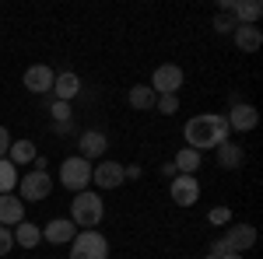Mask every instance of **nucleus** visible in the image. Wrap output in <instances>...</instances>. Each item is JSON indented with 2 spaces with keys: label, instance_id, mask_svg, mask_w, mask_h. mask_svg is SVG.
Segmentation results:
<instances>
[{
  "label": "nucleus",
  "instance_id": "f257e3e1",
  "mask_svg": "<svg viewBox=\"0 0 263 259\" xmlns=\"http://www.w3.org/2000/svg\"><path fill=\"white\" fill-rule=\"evenodd\" d=\"M228 119H224L221 112H200V116H193V119H186L182 126V137H186V147H193V151H207V147H218L228 140Z\"/></svg>",
  "mask_w": 263,
  "mask_h": 259
},
{
  "label": "nucleus",
  "instance_id": "c756f323",
  "mask_svg": "<svg viewBox=\"0 0 263 259\" xmlns=\"http://www.w3.org/2000/svg\"><path fill=\"white\" fill-rule=\"evenodd\" d=\"M162 175H165V179H176V175H179V172H176V165H172V161H168V165H162Z\"/></svg>",
  "mask_w": 263,
  "mask_h": 259
},
{
  "label": "nucleus",
  "instance_id": "2eb2a0df",
  "mask_svg": "<svg viewBox=\"0 0 263 259\" xmlns=\"http://www.w3.org/2000/svg\"><path fill=\"white\" fill-rule=\"evenodd\" d=\"M78 144H81V158H84V161H91V158H102V154H105V147H109V140L102 137L99 130H84Z\"/></svg>",
  "mask_w": 263,
  "mask_h": 259
},
{
  "label": "nucleus",
  "instance_id": "423d86ee",
  "mask_svg": "<svg viewBox=\"0 0 263 259\" xmlns=\"http://www.w3.org/2000/svg\"><path fill=\"white\" fill-rule=\"evenodd\" d=\"M123 168H126V165H120V161L102 158L99 165H91V182H99V189H116V186H123V179H126Z\"/></svg>",
  "mask_w": 263,
  "mask_h": 259
},
{
  "label": "nucleus",
  "instance_id": "c85d7f7f",
  "mask_svg": "<svg viewBox=\"0 0 263 259\" xmlns=\"http://www.w3.org/2000/svg\"><path fill=\"white\" fill-rule=\"evenodd\" d=\"M7 151H11V133L0 126V158H7Z\"/></svg>",
  "mask_w": 263,
  "mask_h": 259
},
{
  "label": "nucleus",
  "instance_id": "a211bd4d",
  "mask_svg": "<svg viewBox=\"0 0 263 259\" xmlns=\"http://www.w3.org/2000/svg\"><path fill=\"white\" fill-rule=\"evenodd\" d=\"M242 161H246V151L239 144H232V140L218 144V168H242Z\"/></svg>",
  "mask_w": 263,
  "mask_h": 259
},
{
  "label": "nucleus",
  "instance_id": "aec40b11",
  "mask_svg": "<svg viewBox=\"0 0 263 259\" xmlns=\"http://www.w3.org/2000/svg\"><path fill=\"white\" fill-rule=\"evenodd\" d=\"M11 231H14V242H18L21 249H35V245L42 242V228H35V224H28V221H21V224H14Z\"/></svg>",
  "mask_w": 263,
  "mask_h": 259
},
{
  "label": "nucleus",
  "instance_id": "2f4dec72",
  "mask_svg": "<svg viewBox=\"0 0 263 259\" xmlns=\"http://www.w3.org/2000/svg\"><path fill=\"white\" fill-rule=\"evenodd\" d=\"M70 259H88V256H81V252H70Z\"/></svg>",
  "mask_w": 263,
  "mask_h": 259
},
{
  "label": "nucleus",
  "instance_id": "f8f14e48",
  "mask_svg": "<svg viewBox=\"0 0 263 259\" xmlns=\"http://www.w3.org/2000/svg\"><path fill=\"white\" fill-rule=\"evenodd\" d=\"M21 221H25V200L4 193V196H0V224H4V228H14Z\"/></svg>",
  "mask_w": 263,
  "mask_h": 259
},
{
  "label": "nucleus",
  "instance_id": "b1692460",
  "mask_svg": "<svg viewBox=\"0 0 263 259\" xmlns=\"http://www.w3.org/2000/svg\"><path fill=\"white\" fill-rule=\"evenodd\" d=\"M155 109H158L162 116H172V112L179 109V95H158V98H155Z\"/></svg>",
  "mask_w": 263,
  "mask_h": 259
},
{
  "label": "nucleus",
  "instance_id": "9b49d317",
  "mask_svg": "<svg viewBox=\"0 0 263 259\" xmlns=\"http://www.w3.org/2000/svg\"><path fill=\"white\" fill-rule=\"evenodd\" d=\"M224 119H228V130H239V133H246V130H253V126L260 123V112H256L249 102H235V105H232V112H228Z\"/></svg>",
  "mask_w": 263,
  "mask_h": 259
},
{
  "label": "nucleus",
  "instance_id": "39448f33",
  "mask_svg": "<svg viewBox=\"0 0 263 259\" xmlns=\"http://www.w3.org/2000/svg\"><path fill=\"white\" fill-rule=\"evenodd\" d=\"M155 95H179L182 88V67L176 63H162L155 74H151V84H147Z\"/></svg>",
  "mask_w": 263,
  "mask_h": 259
},
{
  "label": "nucleus",
  "instance_id": "4468645a",
  "mask_svg": "<svg viewBox=\"0 0 263 259\" xmlns=\"http://www.w3.org/2000/svg\"><path fill=\"white\" fill-rule=\"evenodd\" d=\"M42 235H46V242H53V245H63V242H74L78 231H74V221H70V217H57V221L46 224Z\"/></svg>",
  "mask_w": 263,
  "mask_h": 259
},
{
  "label": "nucleus",
  "instance_id": "393cba45",
  "mask_svg": "<svg viewBox=\"0 0 263 259\" xmlns=\"http://www.w3.org/2000/svg\"><path fill=\"white\" fill-rule=\"evenodd\" d=\"M214 32H235V18H232V11H221V14L214 18Z\"/></svg>",
  "mask_w": 263,
  "mask_h": 259
},
{
  "label": "nucleus",
  "instance_id": "1a4fd4ad",
  "mask_svg": "<svg viewBox=\"0 0 263 259\" xmlns=\"http://www.w3.org/2000/svg\"><path fill=\"white\" fill-rule=\"evenodd\" d=\"M168 193H172V200L179 207H193L200 200V182H197V175H176L172 186H168Z\"/></svg>",
  "mask_w": 263,
  "mask_h": 259
},
{
  "label": "nucleus",
  "instance_id": "dca6fc26",
  "mask_svg": "<svg viewBox=\"0 0 263 259\" xmlns=\"http://www.w3.org/2000/svg\"><path fill=\"white\" fill-rule=\"evenodd\" d=\"M78 91H81V77H78V74H57L53 91H49V95H53L57 102H70Z\"/></svg>",
  "mask_w": 263,
  "mask_h": 259
},
{
  "label": "nucleus",
  "instance_id": "9d476101",
  "mask_svg": "<svg viewBox=\"0 0 263 259\" xmlns=\"http://www.w3.org/2000/svg\"><path fill=\"white\" fill-rule=\"evenodd\" d=\"M53 81H57V74H53L46 63H35V67L25 70V88L35 91V95H49V91H53Z\"/></svg>",
  "mask_w": 263,
  "mask_h": 259
},
{
  "label": "nucleus",
  "instance_id": "6ab92c4d",
  "mask_svg": "<svg viewBox=\"0 0 263 259\" xmlns=\"http://www.w3.org/2000/svg\"><path fill=\"white\" fill-rule=\"evenodd\" d=\"M263 14V4H256V0H242V4H232V18H235V25H256Z\"/></svg>",
  "mask_w": 263,
  "mask_h": 259
},
{
  "label": "nucleus",
  "instance_id": "bb28decb",
  "mask_svg": "<svg viewBox=\"0 0 263 259\" xmlns=\"http://www.w3.org/2000/svg\"><path fill=\"white\" fill-rule=\"evenodd\" d=\"M207 221H211V224H228V221H232V210H228V207H214V210L207 214Z\"/></svg>",
  "mask_w": 263,
  "mask_h": 259
},
{
  "label": "nucleus",
  "instance_id": "20e7f679",
  "mask_svg": "<svg viewBox=\"0 0 263 259\" xmlns=\"http://www.w3.org/2000/svg\"><path fill=\"white\" fill-rule=\"evenodd\" d=\"M60 182L70 193H84L88 182H91V161H84L81 154H78V158H67L60 165Z\"/></svg>",
  "mask_w": 263,
  "mask_h": 259
},
{
  "label": "nucleus",
  "instance_id": "a878e982",
  "mask_svg": "<svg viewBox=\"0 0 263 259\" xmlns=\"http://www.w3.org/2000/svg\"><path fill=\"white\" fill-rule=\"evenodd\" d=\"M11 249H14V231H11V228H4V224H0V256H7V252H11Z\"/></svg>",
  "mask_w": 263,
  "mask_h": 259
},
{
  "label": "nucleus",
  "instance_id": "cd10ccee",
  "mask_svg": "<svg viewBox=\"0 0 263 259\" xmlns=\"http://www.w3.org/2000/svg\"><path fill=\"white\" fill-rule=\"evenodd\" d=\"M49 112H53V119H57V123L70 119V102H53V109H49Z\"/></svg>",
  "mask_w": 263,
  "mask_h": 259
},
{
  "label": "nucleus",
  "instance_id": "4be33fe9",
  "mask_svg": "<svg viewBox=\"0 0 263 259\" xmlns=\"http://www.w3.org/2000/svg\"><path fill=\"white\" fill-rule=\"evenodd\" d=\"M126 98H130V105H134L137 112H147V109H155V98H158V95H155L147 84H137V88H130Z\"/></svg>",
  "mask_w": 263,
  "mask_h": 259
},
{
  "label": "nucleus",
  "instance_id": "7c9ffc66",
  "mask_svg": "<svg viewBox=\"0 0 263 259\" xmlns=\"http://www.w3.org/2000/svg\"><path fill=\"white\" fill-rule=\"evenodd\" d=\"M221 259H246V256H239V252H228V256H221Z\"/></svg>",
  "mask_w": 263,
  "mask_h": 259
},
{
  "label": "nucleus",
  "instance_id": "0eeeda50",
  "mask_svg": "<svg viewBox=\"0 0 263 259\" xmlns=\"http://www.w3.org/2000/svg\"><path fill=\"white\" fill-rule=\"evenodd\" d=\"M49 189H53V179H49V172H28V175L21 179V186H18L21 200H28V203H35V200H46V196H49Z\"/></svg>",
  "mask_w": 263,
  "mask_h": 259
},
{
  "label": "nucleus",
  "instance_id": "412c9836",
  "mask_svg": "<svg viewBox=\"0 0 263 259\" xmlns=\"http://www.w3.org/2000/svg\"><path fill=\"white\" fill-rule=\"evenodd\" d=\"M176 172L179 175H197V168H200V151H193V147H182L179 154H176Z\"/></svg>",
  "mask_w": 263,
  "mask_h": 259
},
{
  "label": "nucleus",
  "instance_id": "f03ea898",
  "mask_svg": "<svg viewBox=\"0 0 263 259\" xmlns=\"http://www.w3.org/2000/svg\"><path fill=\"white\" fill-rule=\"evenodd\" d=\"M253 245H256V228H253V224H232L221 238L211 245V256L207 259H221V256H228V252H239V256H242Z\"/></svg>",
  "mask_w": 263,
  "mask_h": 259
},
{
  "label": "nucleus",
  "instance_id": "5701e85b",
  "mask_svg": "<svg viewBox=\"0 0 263 259\" xmlns=\"http://www.w3.org/2000/svg\"><path fill=\"white\" fill-rule=\"evenodd\" d=\"M14 186H18V168H14L7 158H0V196L11 193Z\"/></svg>",
  "mask_w": 263,
  "mask_h": 259
},
{
  "label": "nucleus",
  "instance_id": "7ed1b4c3",
  "mask_svg": "<svg viewBox=\"0 0 263 259\" xmlns=\"http://www.w3.org/2000/svg\"><path fill=\"white\" fill-rule=\"evenodd\" d=\"M102 214H105V203H102L99 193H78L70 200V221L81 224V231H95V224H102Z\"/></svg>",
  "mask_w": 263,
  "mask_h": 259
},
{
  "label": "nucleus",
  "instance_id": "ddd939ff",
  "mask_svg": "<svg viewBox=\"0 0 263 259\" xmlns=\"http://www.w3.org/2000/svg\"><path fill=\"white\" fill-rule=\"evenodd\" d=\"M232 35H235V46H239L242 53H256V49L263 46V32L256 28V25H235Z\"/></svg>",
  "mask_w": 263,
  "mask_h": 259
},
{
  "label": "nucleus",
  "instance_id": "6e6552de",
  "mask_svg": "<svg viewBox=\"0 0 263 259\" xmlns=\"http://www.w3.org/2000/svg\"><path fill=\"white\" fill-rule=\"evenodd\" d=\"M74 252H81L88 259H105L109 256V242L99 231H78L74 235Z\"/></svg>",
  "mask_w": 263,
  "mask_h": 259
},
{
  "label": "nucleus",
  "instance_id": "f3484780",
  "mask_svg": "<svg viewBox=\"0 0 263 259\" xmlns=\"http://www.w3.org/2000/svg\"><path fill=\"white\" fill-rule=\"evenodd\" d=\"M39 158V151H35V144L32 140H11V151H7V161L18 168V165H32V161Z\"/></svg>",
  "mask_w": 263,
  "mask_h": 259
}]
</instances>
